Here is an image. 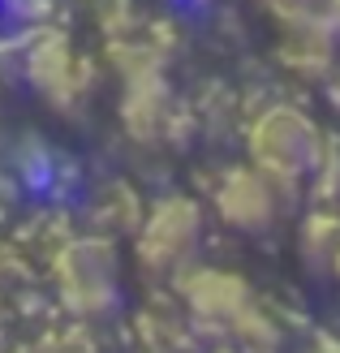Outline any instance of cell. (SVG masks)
<instances>
[{"instance_id":"3957f363","label":"cell","mask_w":340,"mask_h":353,"mask_svg":"<svg viewBox=\"0 0 340 353\" xmlns=\"http://www.w3.org/2000/svg\"><path fill=\"white\" fill-rule=\"evenodd\" d=\"M52 280L69 314L95 323L117 302V254L108 237H65L52 250Z\"/></svg>"},{"instance_id":"8fae6325","label":"cell","mask_w":340,"mask_h":353,"mask_svg":"<svg viewBox=\"0 0 340 353\" xmlns=\"http://www.w3.org/2000/svg\"><path fill=\"white\" fill-rule=\"evenodd\" d=\"M263 5H267V9H272V13L280 17V22H289V17H297L301 9H306V5H310V0H263Z\"/></svg>"},{"instance_id":"9a60e30c","label":"cell","mask_w":340,"mask_h":353,"mask_svg":"<svg viewBox=\"0 0 340 353\" xmlns=\"http://www.w3.org/2000/svg\"><path fill=\"white\" fill-rule=\"evenodd\" d=\"M30 5H39V0H30Z\"/></svg>"},{"instance_id":"4fadbf2b","label":"cell","mask_w":340,"mask_h":353,"mask_svg":"<svg viewBox=\"0 0 340 353\" xmlns=\"http://www.w3.org/2000/svg\"><path fill=\"white\" fill-rule=\"evenodd\" d=\"M332 272H336V276H340V254H336V263H332Z\"/></svg>"},{"instance_id":"7a4b0ae2","label":"cell","mask_w":340,"mask_h":353,"mask_svg":"<svg viewBox=\"0 0 340 353\" xmlns=\"http://www.w3.org/2000/svg\"><path fill=\"white\" fill-rule=\"evenodd\" d=\"M246 143L254 164L267 168L280 181H301V176H314L328 160V138L314 121L293 108V103H272L263 108L246 130Z\"/></svg>"},{"instance_id":"8992f818","label":"cell","mask_w":340,"mask_h":353,"mask_svg":"<svg viewBox=\"0 0 340 353\" xmlns=\"http://www.w3.org/2000/svg\"><path fill=\"white\" fill-rule=\"evenodd\" d=\"M26 74L34 82V91L48 103H57V108H78L86 99V91H91V69H86V61L69 48V39H61L52 30L30 39Z\"/></svg>"},{"instance_id":"9c48e42d","label":"cell","mask_w":340,"mask_h":353,"mask_svg":"<svg viewBox=\"0 0 340 353\" xmlns=\"http://www.w3.org/2000/svg\"><path fill=\"white\" fill-rule=\"evenodd\" d=\"M340 254V220L336 216H310L301 224V259L332 268Z\"/></svg>"},{"instance_id":"5b68a950","label":"cell","mask_w":340,"mask_h":353,"mask_svg":"<svg viewBox=\"0 0 340 353\" xmlns=\"http://www.w3.org/2000/svg\"><path fill=\"white\" fill-rule=\"evenodd\" d=\"M293 190H297L293 181H280V176H272L267 168L250 164V168H232L220 181L216 207L232 228H241V233H263V228H272L284 211H289Z\"/></svg>"},{"instance_id":"5bb4252c","label":"cell","mask_w":340,"mask_h":353,"mask_svg":"<svg viewBox=\"0 0 340 353\" xmlns=\"http://www.w3.org/2000/svg\"><path fill=\"white\" fill-rule=\"evenodd\" d=\"M0 194H5V176H0Z\"/></svg>"},{"instance_id":"6da1fadb","label":"cell","mask_w":340,"mask_h":353,"mask_svg":"<svg viewBox=\"0 0 340 353\" xmlns=\"http://www.w3.org/2000/svg\"><path fill=\"white\" fill-rule=\"evenodd\" d=\"M181 302L199 323H211L228 332L237 345H246L250 353H263L280 345L276 323L263 314V306L254 302V293L241 276L220 272V268H199L181 276Z\"/></svg>"},{"instance_id":"277c9868","label":"cell","mask_w":340,"mask_h":353,"mask_svg":"<svg viewBox=\"0 0 340 353\" xmlns=\"http://www.w3.org/2000/svg\"><path fill=\"white\" fill-rule=\"evenodd\" d=\"M199 241H203V211L190 199L155 203L134 233L138 263L151 276H181L199 254Z\"/></svg>"},{"instance_id":"30bf717a","label":"cell","mask_w":340,"mask_h":353,"mask_svg":"<svg viewBox=\"0 0 340 353\" xmlns=\"http://www.w3.org/2000/svg\"><path fill=\"white\" fill-rule=\"evenodd\" d=\"M95 211H99V216H108V220H103L108 228H134V233L142 228V207H138V199L130 194V185H121V181L103 185Z\"/></svg>"},{"instance_id":"7c38bea8","label":"cell","mask_w":340,"mask_h":353,"mask_svg":"<svg viewBox=\"0 0 340 353\" xmlns=\"http://www.w3.org/2000/svg\"><path fill=\"white\" fill-rule=\"evenodd\" d=\"M306 353H340V341H332V336H319Z\"/></svg>"},{"instance_id":"ba28073f","label":"cell","mask_w":340,"mask_h":353,"mask_svg":"<svg viewBox=\"0 0 340 353\" xmlns=\"http://www.w3.org/2000/svg\"><path fill=\"white\" fill-rule=\"evenodd\" d=\"M190 319L194 314L177 310L172 302H147V310L138 314V336L151 353H181L190 345Z\"/></svg>"},{"instance_id":"52a82bcc","label":"cell","mask_w":340,"mask_h":353,"mask_svg":"<svg viewBox=\"0 0 340 353\" xmlns=\"http://www.w3.org/2000/svg\"><path fill=\"white\" fill-rule=\"evenodd\" d=\"M125 125L142 143H159L172 134V99L164 78H142V82H125Z\"/></svg>"}]
</instances>
